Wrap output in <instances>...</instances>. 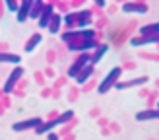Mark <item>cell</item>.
Returning a JSON list of instances; mask_svg holds the SVG:
<instances>
[{"label":"cell","instance_id":"obj_2","mask_svg":"<svg viewBox=\"0 0 159 140\" xmlns=\"http://www.w3.org/2000/svg\"><path fill=\"white\" fill-rule=\"evenodd\" d=\"M21 74H23V70L21 68H16L14 72H12V76L8 78V82H6V88H4V91H12V88H14V84L21 78Z\"/></svg>","mask_w":159,"mask_h":140},{"label":"cell","instance_id":"obj_1","mask_svg":"<svg viewBox=\"0 0 159 140\" xmlns=\"http://www.w3.org/2000/svg\"><path fill=\"white\" fill-rule=\"evenodd\" d=\"M118 76H120V68H115L113 72H111V74H109V76L105 78V80H103V84L99 86V93H105V91H107V90L111 88V86L115 84V80H116Z\"/></svg>","mask_w":159,"mask_h":140},{"label":"cell","instance_id":"obj_10","mask_svg":"<svg viewBox=\"0 0 159 140\" xmlns=\"http://www.w3.org/2000/svg\"><path fill=\"white\" fill-rule=\"evenodd\" d=\"M39 41H41V35H33V39H31V43H27V47H25V51L29 53L31 49H35V47L39 45Z\"/></svg>","mask_w":159,"mask_h":140},{"label":"cell","instance_id":"obj_8","mask_svg":"<svg viewBox=\"0 0 159 140\" xmlns=\"http://www.w3.org/2000/svg\"><path fill=\"white\" fill-rule=\"evenodd\" d=\"M52 14V8L49 6V8H45V14H43V18H41V21H39V26H41V27H47V26H49V23H47V21H49V16Z\"/></svg>","mask_w":159,"mask_h":140},{"label":"cell","instance_id":"obj_11","mask_svg":"<svg viewBox=\"0 0 159 140\" xmlns=\"http://www.w3.org/2000/svg\"><path fill=\"white\" fill-rule=\"evenodd\" d=\"M107 51V45H103V47H99V51H97V54L93 57V62H99L101 60V57H103V53Z\"/></svg>","mask_w":159,"mask_h":140},{"label":"cell","instance_id":"obj_13","mask_svg":"<svg viewBox=\"0 0 159 140\" xmlns=\"http://www.w3.org/2000/svg\"><path fill=\"white\" fill-rule=\"evenodd\" d=\"M6 6L10 8L12 12H16V10H18V4H16V2H6Z\"/></svg>","mask_w":159,"mask_h":140},{"label":"cell","instance_id":"obj_4","mask_svg":"<svg viewBox=\"0 0 159 140\" xmlns=\"http://www.w3.org/2000/svg\"><path fill=\"white\" fill-rule=\"evenodd\" d=\"M29 6H31V2H23L18 10H20V14H18V21H25V18H27V12H29Z\"/></svg>","mask_w":159,"mask_h":140},{"label":"cell","instance_id":"obj_14","mask_svg":"<svg viewBox=\"0 0 159 140\" xmlns=\"http://www.w3.org/2000/svg\"><path fill=\"white\" fill-rule=\"evenodd\" d=\"M49 140H57V136H54V134H51V136H49Z\"/></svg>","mask_w":159,"mask_h":140},{"label":"cell","instance_id":"obj_9","mask_svg":"<svg viewBox=\"0 0 159 140\" xmlns=\"http://www.w3.org/2000/svg\"><path fill=\"white\" fill-rule=\"evenodd\" d=\"M0 62H20V57H16V54H0Z\"/></svg>","mask_w":159,"mask_h":140},{"label":"cell","instance_id":"obj_5","mask_svg":"<svg viewBox=\"0 0 159 140\" xmlns=\"http://www.w3.org/2000/svg\"><path fill=\"white\" fill-rule=\"evenodd\" d=\"M159 117V111H144V113H138L136 119L138 121H148V119H157Z\"/></svg>","mask_w":159,"mask_h":140},{"label":"cell","instance_id":"obj_6","mask_svg":"<svg viewBox=\"0 0 159 140\" xmlns=\"http://www.w3.org/2000/svg\"><path fill=\"white\" fill-rule=\"evenodd\" d=\"M124 12H146V6L144 4H124Z\"/></svg>","mask_w":159,"mask_h":140},{"label":"cell","instance_id":"obj_12","mask_svg":"<svg viewBox=\"0 0 159 140\" xmlns=\"http://www.w3.org/2000/svg\"><path fill=\"white\" fill-rule=\"evenodd\" d=\"M89 74H91V68H85V72H84L82 76H78V82H80V84H82V82H85V78L89 76Z\"/></svg>","mask_w":159,"mask_h":140},{"label":"cell","instance_id":"obj_3","mask_svg":"<svg viewBox=\"0 0 159 140\" xmlns=\"http://www.w3.org/2000/svg\"><path fill=\"white\" fill-rule=\"evenodd\" d=\"M146 82H148V78H146V76H142V78H136V80H132V82L116 84V88H118V90H124V88H132V86H136V84H146Z\"/></svg>","mask_w":159,"mask_h":140},{"label":"cell","instance_id":"obj_7","mask_svg":"<svg viewBox=\"0 0 159 140\" xmlns=\"http://www.w3.org/2000/svg\"><path fill=\"white\" fill-rule=\"evenodd\" d=\"M39 123V119H35V121H25V123H16L14 124V130H23V128H29V127H33V124H37Z\"/></svg>","mask_w":159,"mask_h":140}]
</instances>
